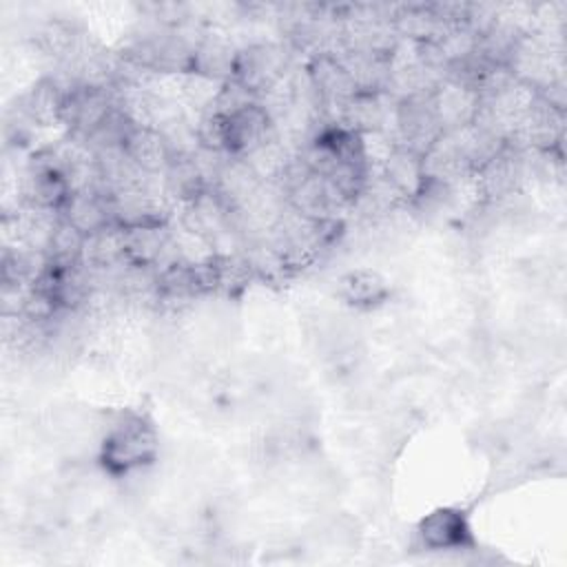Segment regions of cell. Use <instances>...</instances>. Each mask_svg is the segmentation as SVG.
Segmentation results:
<instances>
[{"label":"cell","mask_w":567,"mask_h":567,"mask_svg":"<svg viewBox=\"0 0 567 567\" xmlns=\"http://www.w3.org/2000/svg\"><path fill=\"white\" fill-rule=\"evenodd\" d=\"M159 456V432L142 410H120L102 430L97 463L113 476L124 478L155 465Z\"/></svg>","instance_id":"1"},{"label":"cell","mask_w":567,"mask_h":567,"mask_svg":"<svg viewBox=\"0 0 567 567\" xmlns=\"http://www.w3.org/2000/svg\"><path fill=\"white\" fill-rule=\"evenodd\" d=\"M290 51L279 42H250L239 47L233 80L252 91L257 100L292 71Z\"/></svg>","instance_id":"2"},{"label":"cell","mask_w":567,"mask_h":567,"mask_svg":"<svg viewBox=\"0 0 567 567\" xmlns=\"http://www.w3.org/2000/svg\"><path fill=\"white\" fill-rule=\"evenodd\" d=\"M416 545L425 551H472L476 538L465 509L454 505H441L419 518L414 527Z\"/></svg>","instance_id":"3"},{"label":"cell","mask_w":567,"mask_h":567,"mask_svg":"<svg viewBox=\"0 0 567 567\" xmlns=\"http://www.w3.org/2000/svg\"><path fill=\"white\" fill-rule=\"evenodd\" d=\"M432 91L396 100V113H394L396 144L419 155H423L443 133L432 104Z\"/></svg>","instance_id":"4"},{"label":"cell","mask_w":567,"mask_h":567,"mask_svg":"<svg viewBox=\"0 0 567 567\" xmlns=\"http://www.w3.org/2000/svg\"><path fill=\"white\" fill-rule=\"evenodd\" d=\"M226 151L230 157H246L277 135L275 120L259 104L252 102L230 115H224Z\"/></svg>","instance_id":"5"},{"label":"cell","mask_w":567,"mask_h":567,"mask_svg":"<svg viewBox=\"0 0 567 567\" xmlns=\"http://www.w3.org/2000/svg\"><path fill=\"white\" fill-rule=\"evenodd\" d=\"M390 295V281L374 268H352L337 279V297L354 310L381 308Z\"/></svg>","instance_id":"6"},{"label":"cell","mask_w":567,"mask_h":567,"mask_svg":"<svg viewBox=\"0 0 567 567\" xmlns=\"http://www.w3.org/2000/svg\"><path fill=\"white\" fill-rule=\"evenodd\" d=\"M122 146L128 159L148 175H164L175 157L168 142L155 126H131Z\"/></svg>","instance_id":"7"},{"label":"cell","mask_w":567,"mask_h":567,"mask_svg":"<svg viewBox=\"0 0 567 567\" xmlns=\"http://www.w3.org/2000/svg\"><path fill=\"white\" fill-rule=\"evenodd\" d=\"M66 91L53 75H44L38 82H33L27 93L18 100V113L31 124V126H51L60 124L62 102Z\"/></svg>","instance_id":"8"},{"label":"cell","mask_w":567,"mask_h":567,"mask_svg":"<svg viewBox=\"0 0 567 567\" xmlns=\"http://www.w3.org/2000/svg\"><path fill=\"white\" fill-rule=\"evenodd\" d=\"M379 173L383 179L401 195V199L410 206L419 193L425 186V171H423V157L405 146H394V151L388 155V159L381 164Z\"/></svg>","instance_id":"9"},{"label":"cell","mask_w":567,"mask_h":567,"mask_svg":"<svg viewBox=\"0 0 567 567\" xmlns=\"http://www.w3.org/2000/svg\"><path fill=\"white\" fill-rule=\"evenodd\" d=\"M237 51H239V47H235L230 42V38L206 31L193 51L190 71L199 73L204 78H210L215 82L233 80Z\"/></svg>","instance_id":"10"},{"label":"cell","mask_w":567,"mask_h":567,"mask_svg":"<svg viewBox=\"0 0 567 567\" xmlns=\"http://www.w3.org/2000/svg\"><path fill=\"white\" fill-rule=\"evenodd\" d=\"M60 217L78 228L82 235H91L109 224H115L109 197L97 190L71 193L60 208Z\"/></svg>","instance_id":"11"},{"label":"cell","mask_w":567,"mask_h":567,"mask_svg":"<svg viewBox=\"0 0 567 567\" xmlns=\"http://www.w3.org/2000/svg\"><path fill=\"white\" fill-rule=\"evenodd\" d=\"M126 261L124 255V228L109 224L84 237L82 264L91 270H111Z\"/></svg>","instance_id":"12"},{"label":"cell","mask_w":567,"mask_h":567,"mask_svg":"<svg viewBox=\"0 0 567 567\" xmlns=\"http://www.w3.org/2000/svg\"><path fill=\"white\" fill-rule=\"evenodd\" d=\"M84 237L78 228H73L69 221H64L62 217L58 219L47 255L49 261L55 266H75L82 264V248H84Z\"/></svg>","instance_id":"13"}]
</instances>
